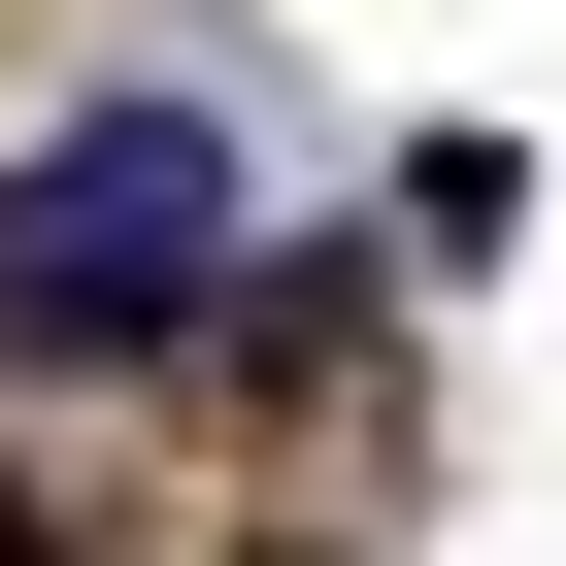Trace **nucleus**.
Returning <instances> with one entry per match:
<instances>
[{
    "instance_id": "obj_2",
    "label": "nucleus",
    "mask_w": 566,
    "mask_h": 566,
    "mask_svg": "<svg viewBox=\"0 0 566 566\" xmlns=\"http://www.w3.org/2000/svg\"><path fill=\"white\" fill-rule=\"evenodd\" d=\"M0 566H34V500H0Z\"/></svg>"
},
{
    "instance_id": "obj_1",
    "label": "nucleus",
    "mask_w": 566,
    "mask_h": 566,
    "mask_svg": "<svg viewBox=\"0 0 566 566\" xmlns=\"http://www.w3.org/2000/svg\"><path fill=\"white\" fill-rule=\"evenodd\" d=\"M200 266H233V167H200L167 101H101L67 167H0V367H167Z\"/></svg>"
}]
</instances>
